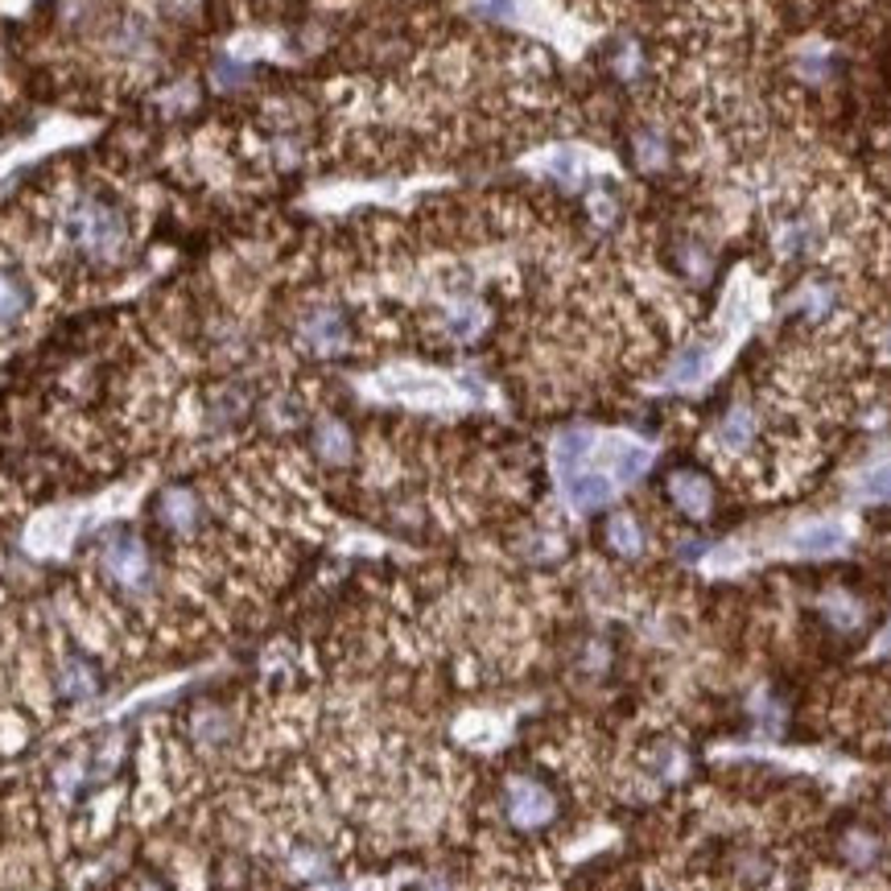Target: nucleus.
Instances as JSON below:
<instances>
[{
  "label": "nucleus",
  "mask_w": 891,
  "mask_h": 891,
  "mask_svg": "<svg viewBox=\"0 0 891 891\" xmlns=\"http://www.w3.org/2000/svg\"><path fill=\"white\" fill-rule=\"evenodd\" d=\"M67 235L83 261L117 264L129 252V215L108 194H83L67 211Z\"/></svg>",
  "instance_id": "nucleus-1"
},
{
  "label": "nucleus",
  "mask_w": 891,
  "mask_h": 891,
  "mask_svg": "<svg viewBox=\"0 0 891 891\" xmlns=\"http://www.w3.org/2000/svg\"><path fill=\"white\" fill-rule=\"evenodd\" d=\"M100 574L108 583L117 586L120 595H129V599H141L153 590L158 583V570H153V554H149V545L141 541V533L136 528H108L100 537Z\"/></svg>",
  "instance_id": "nucleus-2"
},
{
  "label": "nucleus",
  "mask_w": 891,
  "mask_h": 891,
  "mask_svg": "<svg viewBox=\"0 0 891 891\" xmlns=\"http://www.w3.org/2000/svg\"><path fill=\"white\" fill-rule=\"evenodd\" d=\"M504 818L516 830H545L557 818V797L554 789L537 780V776H512L504 784Z\"/></svg>",
  "instance_id": "nucleus-3"
},
{
  "label": "nucleus",
  "mask_w": 891,
  "mask_h": 891,
  "mask_svg": "<svg viewBox=\"0 0 891 891\" xmlns=\"http://www.w3.org/2000/svg\"><path fill=\"white\" fill-rule=\"evenodd\" d=\"M153 520H158L170 537H182V541H191L203 533V520H206V508H203V496L186 487V483H170V487H161L158 499H153Z\"/></svg>",
  "instance_id": "nucleus-4"
},
{
  "label": "nucleus",
  "mask_w": 891,
  "mask_h": 891,
  "mask_svg": "<svg viewBox=\"0 0 891 891\" xmlns=\"http://www.w3.org/2000/svg\"><path fill=\"white\" fill-rule=\"evenodd\" d=\"M54 689L67 701H95L103 693V669L83 652H71V657H62L59 672H54Z\"/></svg>",
  "instance_id": "nucleus-5"
},
{
  "label": "nucleus",
  "mask_w": 891,
  "mask_h": 891,
  "mask_svg": "<svg viewBox=\"0 0 891 891\" xmlns=\"http://www.w3.org/2000/svg\"><path fill=\"white\" fill-rule=\"evenodd\" d=\"M297 338H302L314 355H338V351L347 347V322H343V314H338L335 306H318L302 318Z\"/></svg>",
  "instance_id": "nucleus-6"
},
{
  "label": "nucleus",
  "mask_w": 891,
  "mask_h": 891,
  "mask_svg": "<svg viewBox=\"0 0 891 891\" xmlns=\"http://www.w3.org/2000/svg\"><path fill=\"white\" fill-rule=\"evenodd\" d=\"M561 487H566V499H570L578 512H595L615 496V479L607 475V470L590 467V463H586L583 470L561 475Z\"/></svg>",
  "instance_id": "nucleus-7"
},
{
  "label": "nucleus",
  "mask_w": 891,
  "mask_h": 891,
  "mask_svg": "<svg viewBox=\"0 0 891 891\" xmlns=\"http://www.w3.org/2000/svg\"><path fill=\"white\" fill-rule=\"evenodd\" d=\"M599 450H603V470L615 479V487H619V483H636L644 470H648V463H652V454L644 450V446L624 442V438L599 442Z\"/></svg>",
  "instance_id": "nucleus-8"
},
{
  "label": "nucleus",
  "mask_w": 891,
  "mask_h": 891,
  "mask_svg": "<svg viewBox=\"0 0 891 891\" xmlns=\"http://www.w3.org/2000/svg\"><path fill=\"white\" fill-rule=\"evenodd\" d=\"M310 442H314V454H318L326 467H347L351 454H355V438H351V429L338 422V417H322V422H314Z\"/></svg>",
  "instance_id": "nucleus-9"
},
{
  "label": "nucleus",
  "mask_w": 891,
  "mask_h": 891,
  "mask_svg": "<svg viewBox=\"0 0 891 891\" xmlns=\"http://www.w3.org/2000/svg\"><path fill=\"white\" fill-rule=\"evenodd\" d=\"M186 731H191L194 747L203 751H223L232 743V718L223 706H199L191 718H186Z\"/></svg>",
  "instance_id": "nucleus-10"
},
{
  "label": "nucleus",
  "mask_w": 891,
  "mask_h": 891,
  "mask_svg": "<svg viewBox=\"0 0 891 891\" xmlns=\"http://www.w3.org/2000/svg\"><path fill=\"white\" fill-rule=\"evenodd\" d=\"M669 499L681 512H686V516L701 520V516L710 512V504H715V492H710V483L701 479L698 470H672V475H669Z\"/></svg>",
  "instance_id": "nucleus-11"
},
{
  "label": "nucleus",
  "mask_w": 891,
  "mask_h": 891,
  "mask_svg": "<svg viewBox=\"0 0 891 891\" xmlns=\"http://www.w3.org/2000/svg\"><path fill=\"white\" fill-rule=\"evenodd\" d=\"M30 302H33L30 281L21 277L17 269H9V264H0V331H9V326H17V322L26 318Z\"/></svg>",
  "instance_id": "nucleus-12"
},
{
  "label": "nucleus",
  "mask_w": 891,
  "mask_h": 891,
  "mask_svg": "<svg viewBox=\"0 0 891 891\" xmlns=\"http://www.w3.org/2000/svg\"><path fill=\"white\" fill-rule=\"evenodd\" d=\"M715 438L722 450H731V454L747 450L751 438H756V409H751V405H731V409L722 413Z\"/></svg>",
  "instance_id": "nucleus-13"
},
{
  "label": "nucleus",
  "mask_w": 891,
  "mask_h": 891,
  "mask_svg": "<svg viewBox=\"0 0 891 891\" xmlns=\"http://www.w3.org/2000/svg\"><path fill=\"white\" fill-rule=\"evenodd\" d=\"M603 541L619 557H640L644 554V528L631 512H615L611 520L603 525Z\"/></svg>",
  "instance_id": "nucleus-14"
},
{
  "label": "nucleus",
  "mask_w": 891,
  "mask_h": 891,
  "mask_svg": "<svg viewBox=\"0 0 891 891\" xmlns=\"http://www.w3.org/2000/svg\"><path fill=\"white\" fill-rule=\"evenodd\" d=\"M772 244L780 256H804L818 244V227L809 220H780L772 227Z\"/></svg>",
  "instance_id": "nucleus-15"
},
{
  "label": "nucleus",
  "mask_w": 891,
  "mask_h": 891,
  "mask_svg": "<svg viewBox=\"0 0 891 891\" xmlns=\"http://www.w3.org/2000/svg\"><path fill=\"white\" fill-rule=\"evenodd\" d=\"M833 285L830 281H809V285H801L797 290V297L789 302V310L792 314H801V318H809V322H821V318H830V310H833Z\"/></svg>",
  "instance_id": "nucleus-16"
},
{
  "label": "nucleus",
  "mask_w": 891,
  "mask_h": 891,
  "mask_svg": "<svg viewBox=\"0 0 891 891\" xmlns=\"http://www.w3.org/2000/svg\"><path fill=\"white\" fill-rule=\"evenodd\" d=\"M842 545H847V528L842 525H813V528H801V533L792 537V549H797V554H809V557L838 554Z\"/></svg>",
  "instance_id": "nucleus-17"
},
{
  "label": "nucleus",
  "mask_w": 891,
  "mask_h": 891,
  "mask_svg": "<svg viewBox=\"0 0 891 891\" xmlns=\"http://www.w3.org/2000/svg\"><path fill=\"white\" fill-rule=\"evenodd\" d=\"M710 367V347H686L669 367V384H698Z\"/></svg>",
  "instance_id": "nucleus-18"
},
{
  "label": "nucleus",
  "mask_w": 891,
  "mask_h": 891,
  "mask_svg": "<svg viewBox=\"0 0 891 891\" xmlns=\"http://www.w3.org/2000/svg\"><path fill=\"white\" fill-rule=\"evenodd\" d=\"M842 854H847V862H854V867H871V862L879 859V842H875V833H867V830H850L847 838H842Z\"/></svg>",
  "instance_id": "nucleus-19"
},
{
  "label": "nucleus",
  "mask_w": 891,
  "mask_h": 891,
  "mask_svg": "<svg viewBox=\"0 0 891 891\" xmlns=\"http://www.w3.org/2000/svg\"><path fill=\"white\" fill-rule=\"evenodd\" d=\"M636 158H640L644 170H660L665 158H669V149H665V136L660 132H636Z\"/></svg>",
  "instance_id": "nucleus-20"
},
{
  "label": "nucleus",
  "mask_w": 891,
  "mask_h": 891,
  "mask_svg": "<svg viewBox=\"0 0 891 891\" xmlns=\"http://www.w3.org/2000/svg\"><path fill=\"white\" fill-rule=\"evenodd\" d=\"M249 74H252L249 67H240V62H232V59H220L215 67H211V79H215V88H223V91L240 88Z\"/></svg>",
  "instance_id": "nucleus-21"
},
{
  "label": "nucleus",
  "mask_w": 891,
  "mask_h": 891,
  "mask_svg": "<svg viewBox=\"0 0 891 891\" xmlns=\"http://www.w3.org/2000/svg\"><path fill=\"white\" fill-rule=\"evenodd\" d=\"M826 615H830L838 628H854V624H859V607H854L847 595H830V599H826Z\"/></svg>",
  "instance_id": "nucleus-22"
},
{
  "label": "nucleus",
  "mask_w": 891,
  "mask_h": 891,
  "mask_svg": "<svg viewBox=\"0 0 891 891\" xmlns=\"http://www.w3.org/2000/svg\"><path fill=\"white\" fill-rule=\"evenodd\" d=\"M862 496L871 499H891V463L888 467H875L867 479H862Z\"/></svg>",
  "instance_id": "nucleus-23"
},
{
  "label": "nucleus",
  "mask_w": 891,
  "mask_h": 891,
  "mask_svg": "<svg viewBox=\"0 0 891 891\" xmlns=\"http://www.w3.org/2000/svg\"><path fill=\"white\" fill-rule=\"evenodd\" d=\"M549 170H554V178L570 182V186H578V182H583V161H578V153H557Z\"/></svg>",
  "instance_id": "nucleus-24"
},
{
  "label": "nucleus",
  "mask_w": 891,
  "mask_h": 891,
  "mask_svg": "<svg viewBox=\"0 0 891 891\" xmlns=\"http://www.w3.org/2000/svg\"><path fill=\"white\" fill-rule=\"evenodd\" d=\"M475 13H487V17H512V0H475Z\"/></svg>",
  "instance_id": "nucleus-25"
},
{
  "label": "nucleus",
  "mask_w": 891,
  "mask_h": 891,
  "mask_svg": "<svg viewBox=\"0 0 891 891\" xmlns=\"http://www.w3.org/2000/svg\"><path fill=\"white\" fill-rule=\"evenodd\" d=\"M129 891H161V883H153V879H136Z\"/></svg>",
  "instance_id": "nucleus-26"
},
{
  "label": "nucleus",
  "mask_w": 891,
  "mask_h": 891,
  "mask_svg": "<svg viewBox=\"0 0 891 891\" xmlns=\"http://www.w3.org/2000/svg\"><path fill=\"white\" fill-rule=\"evenodd\" d=\"M888 351H891V335H888Z\"/></svg>",
  "instance_id": "nucleus-27"
}]
</instances>
